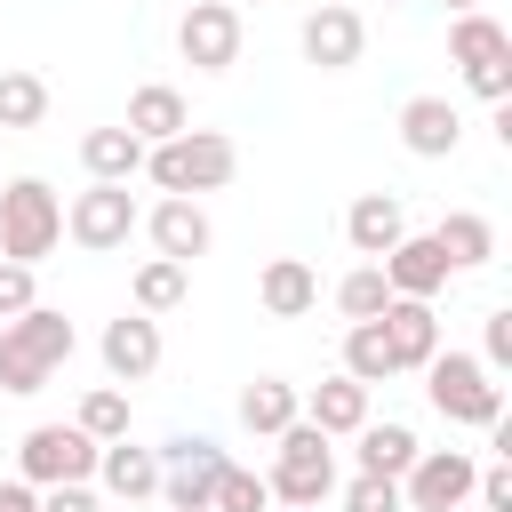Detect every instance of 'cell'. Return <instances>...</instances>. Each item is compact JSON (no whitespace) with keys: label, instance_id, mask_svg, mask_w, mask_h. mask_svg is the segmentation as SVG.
<instances>
[{"label":"cell","instance_id":"cell-9","mask_svg":"<svg viewBox=\"0 0 512 512\" xmlns=\"http://www.w3.org/2000/svg\"><path fill=\"white\" fill-rule=\"evenodd\" d=\"M136 224H144V208H136L128 184H88V192H72V208H64V232H72V248H88V256L128 248Z\"/></svg>","mask_w":512,"mask_h":512},{"label":"cell","instance_id":"cell-28","mask_svg":"<svg viewBox=\"0 0 512 512\" xmlns=\"http://www.w3.org/2000/svg\"><path fill=\"white\" fill-rule=\"evenodd\" d=\"M184 288H192V272H184V264H168V256H144V264H136V280H128L136 312H152V320H160V312H176V304H184Z\"/></svg>","mask_w":512,"mask_h":512},{"label":"cell","instance_id":"cell-22","mask_svg":"<svg viewBox=\"0 0 512 512\" xmlns=\"http://www.w3.org/2000/svg\"><path fill=\"white\" fill-rule=\"evenodd\" d=\"M304 424H312V432H328V440H352V432L368 424V384H352V376L336 368L328 384H312V392H304Z\"/></svg>","mask_w":512,"mask_h":512},{"label":"cell","instance_id":"cell-33","mask_svg":"<svg viewBox=\"0 0 512 512\" xmlns=\"http://www.w3.org/2000/svg\"><path fill=\"white\" fill-rule=\"evenodd\" d=\"M344 512H408V504H400V480L352 472V488H344Z\"/></svg>","mask_w":512,"mask_h":512},{"label":"cell","instance_id":"cell-27","mask_svg":"<svg viewBox=\"0 0 512 512\" xmlns=\"http://www.w3.org/2000/svg\"><path fill=\"white\" fill-rule=\"evenodd\" d=\"M344 376H352V384H368V392L400 376V368H392V344H384V328H376V320H352V328H344Z\"/></svg>","mask_w":512,"mask_h":512},{"label":"cell","instance_id":"cell-10","mask_svg":"<svg viewBox=\"0 0 512 512\" xmlns=\"http://www.w3.org/2000/svg\"><path fill=\"white\" fill-rule=\"evenodd\" d=\"M472 480H480V456L472 448H424L400 472V504L408 512H464L472 504Z\"/></svg>","mask_w":512,"mask_h":512},{"label":"cell","instance_id":"cell-37","mask_svg":"<svg viewBox=\"0 0 512 512\" xmlns=\"http://www.w3.org/2000/svg\"><path fill=\"white\" fill-rule=\"evenodd\" d=\"M0 512H40V488H24V480H0Z\"/></svg>","mask_w":512,"mask_h":512},{"label":"cell","instance_id":"cell-14","mask_svg":"<svg viewBox=\"0 0 512 512\" xmlns=\"http://www.w3.org/2000/svg\"><path fill=\"white\" fill-rule=\"evenodd\" d=\"M144 232H152V248H160L168 264H184V272H192V256H208V240H216V224H208L200 200H152V208H144Z\"/></svg>","mask_w":512,"mask_h":512},{"label":"cell","instance_id":"cell-11","mask_svg":"<svg viewBox=\"0 0 512 512\" xmlns=\"http://www.w3.org/2000/svg\"><path fill=\"white\" fill-rule=\"evenodd\" d=\"M176 48L192 72H232L240 64V8L232 0H192L176 24Z\"/></svg>","mask_w":512,"mask_h":512},{"label":"cell","instance_id":"cell-16","mask_svg":"<svg viewBox=\"0 0 512 512\" xmlns=\"http://www.w3.org/2000/svg\"><path fill=\"white\" fill-rule=\"evenodd\" d=\"M376 328H384V344H392V368L408 376V368H424L432 352H440V312L432 304H416V296H392L384 312H376Z\"/></svg>","mask_w":512,"mask_h":512},{"label":"cell","instance_id":"cell-3","mask_svg":"<svg viewBox=\"0 0 512 512\" xmlns=\"http://www.w3.org/2000/svg\"><path fill=\"white\" fill-rule=\"evenodd\" d=\"M264 488H272V504H288V512H312V504H328V488H336V448H328V432H312L304 416L272 440V472H264Z\"/></svg>","mask_w":512,"mask_h":512},{"label":"cell","instance_id":"cell-36","mask_svg":"<svg viewBox=\"0 0 512 512\" xmlns=\"http://www.w3.org/2000/svg\"><path fill=\"white\" fill-rule=\"evenodd\" d=\"M40 512H104V496L88 480H72V488H40Z\"/></svg>","mask_w":512,"mask_h":512},{"label":"cell","instance_id":"cell-26","mask_svg":"<svg viewBox=\"0 0 512 512\" xmlns=\"http://www.w3.org/2000/svg\"><path fill=\"white\" fill-rule=\"evenodd\" d=\"M352 440H360V472H376V480H400V472L424 456V440H416L408 424H360Z\"/></svg>","mask_w":512,"mask_h":512},{"label":"cell","instance_id":"cell-17","mask_svg":"<svg viewBox=\"0 0 512 512\" xmlns=\"http://www.w3.org/2000/svg\"><path fill=\"white\" fill-rule=\"evenodd\" d=\"M344 240H352L368 264H384V256L408 240V208H400L392 192H360V200L344 208Z\"/></svg>","mask_w":512,"mask_h":512},{"label":"cell","instance_id":"cell-8","mask_svg":"<svg viewBox=\"0 0 512 512\" xmlns=\"http://www.w3.org/2000/svg\"><path fill=\"white\" fill-rule=\"evenodd\" d=\"M160 456V504L168 512H208V496H216V480H224V448L208 440V432H176L168 448H152Z\"/></svg>","mask_w":512,"mask_h":512},{"label":"cell","instance_id":"cell-1","mask_svg":"<svg viewBox=\"0 0 512 512\" xmlns=\"http://www.w3.org/2000/svg\"><path fill=\"white\" fill-rule=\"evenodd\" d=\"M72 320L56 312V304H32V312H16V320H0V392H16V400H32V392H48V376L72 360Z\"/></svg>","mask_w":512,"mask_h":512},{"label":"cell","instance_id":"cell-13","mask_svg":"<svg viewBox=\"0 0 512 512\" xmlns=\"http://www.w3.org/2000/svg\"><path fill=\"white\" fill-rule=\"evenodd\" d=\"M296 40H304V64H320V72H352L360 48H368V24H360V8H312Z\"/></svg>","mask_w":512,"mask_h":512},{"label":"cell","instance_id":"cell-30","mask_svg":"<svg viewBox=\"0 0 512 512\" xmlns=\"http://www.w3.org/2000/svg\"><path fill=\"white\" fill-rule=\"evenodd\" d=\"M384 304H392V288H384L376 264H352V272L336 280V312H344V328H352V320H376Z\"/></svg>","mask_w":512,"mask_h":512},{"label":"cell","instance_id":"cell-31","mask_svg":"<svg viewBox=\"0 0 512 512\" xmlns=\"http://www.w3.org/2000/svg\"><path fill=\"white\" fill-rule=\"evenodd\" d=\"M72 424H80L96 448H104V440H128V392H120V384H96V392L80 400V416H72Z\"/></svg>","mask_w":512,"mask_h":512},{"label":"cell","instance_id":"cell-18","mask_svg":"<svg viewBox=\"0 0 512 512\" xmlns=\"http://www.w3.org/2000/svg\"><path fill=\"white\" fill-rule=\"evenodd\" d=\"M96 496H120V504L160 496V456L136 448V440H104L96 448Z\"/></svg>","mask_w":512,"mask_h":512},{"label":"cell","instance_id":"cell-35","mask_svg":"<svg viewBox=\"0 0 512 512\" xmlns=\"http://www.w3.org/2000/svg\"><path fill=\"white\" fill-rule=\"evenodd\" d=\"M32 304H40L32 264H8V256H0V320H16V312H32Z\"/></svg>","mask_w":512,"mask_h":512},{"label":"cell","instance_id":"cell-19","mask_svg":"<svg viewBox=\"0 0 512 512\" xmlns=\"http://www.w3.org/2000/svg\"><path fill=\"white\" fill-rule=\"evenodd\" d=\"M400 144H408L416 160H448V152L464 144L456 104H448V96H408V104H400Z\"/></svg>","mask_w":512,"mask_h":512},{"label":"cell","instance_id":"cell-38","mask_svg":"<svg viewBox=\"0 0 512 512\" xmlns=\"http://www.w3.org/2000/svg\"><path fill=\"white\" fill-rule=\"evenodd\" d=\"M448 8H456V16H472V8H480V0H448Z\"/></svg>","mask_w":512,"mask_h":512},{"label":"cell","instance_id":"cell-24","mask_svg":"<svg viewBox=\"0 0 512 512\" xmlns=\"http://www.w3.org/2000/svg\"><path fill=\"white\" fill-rule=\"evenodd\" d=\"M296 416H304V392H296L288 376H256V384L240 392V424H248L256 440H280Z\"/></svg>","mask_w":512,"mask_h":512},{"label":"cell","instance_id":"cell-7","mask_svg":"<svg viewBox=\"0 0 512 512\" xmlns=\"http://www.w3.org/2000/svg\"><path fill=\"white\" fill-rule=\"evenodd\" d=\"M16 480L24 488H72V480L96 488V440L80 424H32L16 440Z\"/></svg>","mask_w":512,"mask_h":512},{"label":"cell","instance_id":"cell-15","mask_svg":"<svg viewBox=\"0 0 512 512\" xmlns=\"http://www.w3.org/2000/svg\"><path fill=\"white\" fill-rule=\"evenodd\" d=\"M376 272H384V288H392V296H416V304H432V296H440V288L456 280L432 232H408V240H400V248H392V256H384Z\"/></svg>","mask_w":512,"mask_h":512},{"label":"cell","instance_id":"cell-2","mask_svg":"<svg viewBox=\"0 0 512 512\" xmlns=\"http://www.w3.org/2000/svg\"><path fill=\"white\" fill-rule=\"evenodd\" d=\"M232 168H240V144H232L224 128H184V136H168V144H152V152H144V176L160 184V200L224 192V184H232Z\"/></svg>","mask_w":512,"mask_h":512},{"label":"cell","instance_id":"cell-12","mask_svg":"<svg viewBox=\"0 0 512 512\" xmlns=\"http://www.w3.org/2000/svg\"><path fill=\"white\" fill-rule=\"evenodd\" d=\"M96 352H104V376H112V384H144V376L160 368V320H152V312H120V320H104Z\"/></svg>","mask_w":512,"mask_h":512},{"label":"cell","instance_id":"cell-6","mask_svg":"<svg viewBox=\"0 0 512 512\" xmlns=\"http://www.w3.org/2000/svg\"><path fill=\"white\" fill-rule=\"evenodd\" d=\"M448 56L464 64V88L480 96V104H512V32L496 24V16H456L448 24Z\"/></svg>","mask_w":512,"mask_h":512},{"label":"cell","instance_id":"cell-34","mask_svg":"<svg viewBox=\"0 0 512 512\" xmlns=\"http://www.w3.org/2000/svg\"><path fill=\"white\" fill-rule=\"evenodd\" d=\"M480 368H488V376H504V368H512V304H496V312H488V328H480Z\"/></svg>","mask_w":512,"mask_h":512},{"label":"cell","instance_id":"cell-21","mask_svg":"<svg viewBox=\"0 0 512 512\" xmlns=\"http://www.w3.org/2000/svg\"><path fill=\"white\" fill-rule=\"evenodd\" d=\"M256 304H264L272 320H304V312L320 304V272H312L304 256H272V264L256 272Z\"/></svg>","mask_w":512,"mask_h":512},{"label":"cell","instance_id":"cell-23","mask_svg":"<svg viewBox=\"0 0 512 512\" xmlns=\"http://www.w3.org/2000/svg\"><path fill=\"white\" fill-rule=\"evenodd\" d=\"M80 168H88V184H128V176H144V144L112 120V128H88L80 136Z\"/></svg>","mask_w":512,"mask_h":512},{"label":"cell","instance_id":"cell-5","mask_svg":"<svg viewBox=\"0 0 512 512\" xmlns=\"http://www.w3.org/2000/svg\"><path fill=\"white\" fill-rule=\"evenodd\" d=\"M416 376H424V392H432V408H440L448 424H480V432H488V424L504 416V384L480 368V352H432Z\"/></svg>","mask_w":512,"mask_h":512},{"label":"cell","instance_id":"cell-20","mask_svg":"<svg viewBox=\"0 0 512 512\" xmlns=\"http://www.w3.org/2000/svg\"><path fill=\"white\" fill-rule=\"evenodd\" d=\"M120 128L152 152V144H168V136H184V128H192V104H184L168 80H144V88L128 96V120H120Z\"/></svg>","mask_w":512,"mask_h":512},{"label":"cell","instance_id":"cell-32","mask_svg":"<svg viewBox=\"0 0 512 512\" xmlns=\"http://www.w3.org/2000/svg\"><path fill=\"white\" fill-rule=\"evenodd\" d=\"M272 504V488H264V472H240V464H224V480H216V496H208V512H264Z\"/></svg>","mask_w":512,"mask_h":512},{"label":"cell","instance_id":"cell-39","mask_svg":"<svg viewBox=\"0 0 512 512\" xmlns=\"http://www.w3.org/2000/svg\"><path fill=\"white\" fill-rule=\"evenodd\" d=\"M312 512H320V504H312Z\"/></svg>","mask_w":512,"mask_h":512},{"label":"cell","instance_id":"cell-29","mask_svg":"<svg viewBox=\"0 0 512 512\" xmlns=\"http://www.w3.org/2000/svg\"><path fill=\"white\" fill-rule=\"evenodd\" d=\"M48 120V80L40 72H0V128H40Z\"/></svg>","mask_w":512,"mask_h":512},{"label":"cell","instance_id":"cell-25","mask_svg":"<svg viewBox=\"0 0 512 512\" xmlns=\"http://www.w3.org/2000/svg\"><path fill=\"white\" fill-rule=\"evenodd\" d=\"M440 256H448V272H480V264H496V224L488 216H472V208H456V216H440Z\"/></svg>","mask_w":512,"mask_h":512},{"label":"cell","instance_id":"cell-4","mask_svg":"<svg viewBox=\"0 0 512 512\" xmlns=\"http://www.w3.org/2000/svg\"><path fill=\"white\" fill-rule=\"evenodd\" d=\"M56 240H64V200H56V184H48V176H16V184L0 192V256H8V264H40V256H56Z\"/></svg>","mask_w":512,"mask_h":512}]
</instances>
